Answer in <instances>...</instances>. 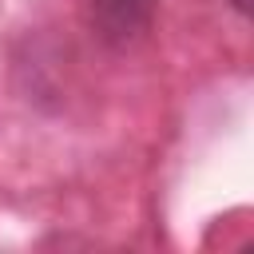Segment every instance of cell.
Here are the masks:
<instances>
[{
    "label": "cell",
    "instance_id": "6da1fadb",
    "mask_svg": "<svg viewBox=\"0 0 254 254\" xmlns=\"http://www.w3.org/2000/svg\"><path fill=\"white\" fill-rule=\"evenodd\" d=\"M91 20L99 24L103 36L111 40H127L135 32H143L147 16H151V0H87Z\"/></svg>",
    "mask_w": 254,
    "mask_h": 254
},
{
    "label": "cell",
    "instance_id": "7a4b0ae2",
    "mask_svg": "<svg viewBox=\"0 0 254 254\" xmlns=\"http://www.w3.org/2000/svg\"><path fill=\"white\" fill-rule=\"evenodd\" d=\"M230 4H234L238 12H246V8H250V0H230Z\"/></svg>",
    "mask_w": 254,
    "mask_h": 254
}]
</instances>
